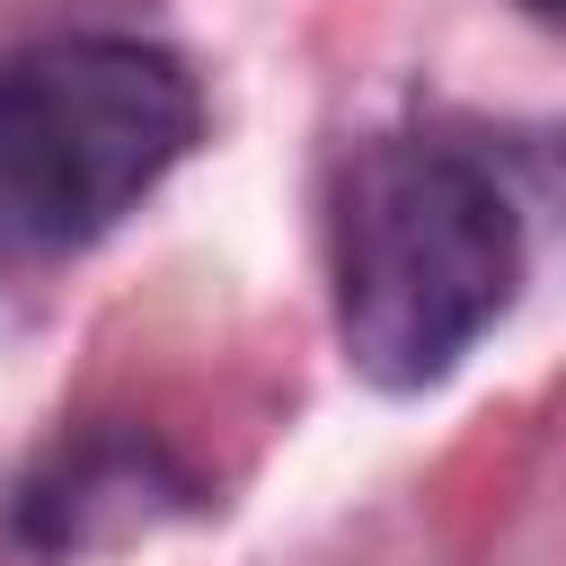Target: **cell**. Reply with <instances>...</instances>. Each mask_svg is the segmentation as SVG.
<instances>
[{
  "instance_id": "obj_1",
  "label": "cell",
  "mask_w": 566,
  "mask_h": 566,
  "mask_svg": "<svg viewBox=\"0 0 566 566\" xmlns=\"http://www.w3.org/2000/svg\"><path fill=\"white\" fill-rule=\"evenodd\" d=\"M522 283L504 177L433 133H371L336 177V336L371 389H433Z\"/></svg>"
},
{
  "instance_id": "obj_3",
  "label": "cell",
  "mask_w": 566,
  "mask_h": 566,
  "mask_svg": "<svg viewBox=\"0 0 566 566\" xmlns=\"http://www.w3.org/2000/svg\"><path fill=\"white\" fill-rule=\"evenodd\" d=\"M195 504V478L142 442V433H88V442H62L27 486H18V539L44 548V557H80V548H106V539H133L168 513Z\"/></svg>"
},
{
  "instance_id": "obj_4",
  "label": "cell",
  "mask_w": 566,
  "mask_h": 566,
  "mask_svg": "<svg viewBox=\"0 0 566 566\" xmlns=\"http://www.w3.org/2000/svg\"><path fill=\"white\" fill-rule=\"evenodd\" d=\"M522 9H531V18L548 27V35H566V0H522Z\"/></svg>"
},
{
  "instance_id": "obj_2",
  "label": "cell",
  "mask_w": 566,
  "mask_h": 566,
  "mask_svg": "<svg viewBox=\"0 0 566 566\" xmlns=\"http://www.w3.org/2000/svg\"><path fill=\"white\" fill-rule=\"evenodd\" d=\"M203 133L195 71L142 35L0 53V274L106 239Z\"/></svg>"
}]
</instances>
